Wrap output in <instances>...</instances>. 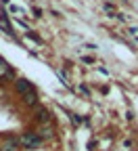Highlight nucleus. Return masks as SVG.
<instances>
[{
	"instance_id": "obj_3",
	"label": "nucleus",
	"mask_w": 138,
	"mask_h": 151,
	"mask_svg": "<svg viewBox=\"0 0 138 151\" xmlns=\"http://www.w3.org/2000/svg\"><path fill=\"white\" fill-rule=\"evenodd\" d=\"M15 86H17V90L21 92L23 97H25V94H29V92H36V88H34L27 80H17V84H15Z\"/></svg>"
},
{
	"instance_id": "obj_2",
	"label": "nucleus",
	"mask_w": 138,
	"mask_h": 151,
	"mask_svg": "<svg viewBox=\"0 0 138 151\" xmlns=\"http://www.w3.org/2000/svg\"><path fill=\"white\" fill-rule=\"evenodd\" d=\"M19 149H21V141L15 139V137H9V139H4L0 151H19Z\"/></svg>"
},
{
	"instance_id": "obj_6",
	"label": "nucleus",
	"mask_w": 138,
	"mask_h": 151,
	"mask_svg": "<svg viewBox=\"0 0 138 151\" xmlns=\"http://www.w3.org/2000/svg\"><path fill=\"white\" fill-rule=\"evenodd\" d=\"M23 99H25L27 105H36V103H38V92H29V94H25Z\"/></svg>"
},
{
	"instance_id": "obj_7",
	"label": "nucleus",
	"mask_w": 138,
	"mask_h": 151,
	"mask_svg": "<svg viewBox=\"0 0 138 151\" xmlns=\"http://www.w3.org/2000/svg\"><path fill=\"white\" fill-rule=\"evenodd\" d=\"M4 71H6V63L0 59V73H4Z\"/></svg>"
},
{
	"instance_id": "obj_5",
	"label": "nucleus",
	"mask_w": 138,
	"mask_h": 151,
	"mask_svg": "<svg viewBox=\"0 0 138 151\" xmlns=\"http://www.w3.org/2000/svg\"><path fill=\"white\" fill-rule=\"evenodd\" d=\"M36 120L46 124V122H50V116H48V111H46V109H40V111H36Z\"/></svg>"
},
{
	"instance_id": "obj_4",
	"label": "nucleus",
	"mask_w": 138,
	"mask_h": 151,
	"mask_svg": "<svg viewBox=\"0 0 138 151\" xmlns=\"http://www.w3.org/2000/svg\"><path fill=\"white\" fill-rule=\"evenodd\" d=\"M40 139H52V134H54V130H52V126H44V128H40L36 132Z\"/></svg>"
},
{
	"instance_id": "obj_1",
	"label": "nucleus",
	"mask_w": 138,
	"mask_h": 151,
	"mask_svg": "<svg viewBox=\"0 0 138 151\" xmlns=\"http://www.w3.org/2000/svg\"><path fill=\"white\" fill-rule=\"evenodd\" d=\"M19 141H21V147H25V149H38L40 143H42V139L38 137L36 132H25Z\"/></svg>"
}]
</instances>
